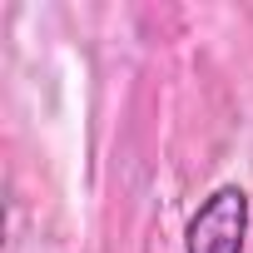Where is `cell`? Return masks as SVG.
<instances>
[{"instance_id":"cell-1","label":"cell","mask_w":253,"mask_h":253,"mask_svg":"<svg viewBox=\"0 0 253 253\" xmlns=\"http://www.w3.org/2000/svg\"><path fill=\"white\" fill-rule=\"evenodd\" d=\"M253 223V199L243 184H218L199 199L184 223V253H243Z\"/></svg>"}]
</instances>
